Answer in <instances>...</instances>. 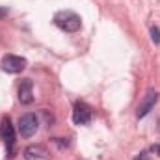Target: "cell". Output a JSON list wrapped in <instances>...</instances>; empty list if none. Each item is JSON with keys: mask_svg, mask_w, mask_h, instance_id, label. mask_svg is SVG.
I'll return each mask as SVG.
<instances>
[{"mask_svg": "<svg viewBox=\"0 0 160 160\" xmlns=\"http://www.w3.org/2000/svg\"><path fill=\"white\" fill-rule=\"evenodd\" d=\"M54 24L63 32H78L82 26V19L71 9H62L54 15Z\"/></svg>", "mask_w": 160, "mask_h": 160, "instance_id": "cell-1", "label": "cell"}, {"mask_svg": "<svg viewBox=\"0 0 160 160\" xmlns=\"http://www.w3.org/2000/svg\"><path fill=\"white\" fill-rule=\"evenodd\" d=\"M0 138H2V142H4V145H6V151H8V157L9 158H13L15 157V128H13V125H11V121L9 118H6V119H2L0 123Z\"/></svg>", "mask_w": 160, "mask_h": 160, "instance_id": "cell-2", "label": "cell"}, {"mask_svg": "<svg viewBox=\"0 0 160 160\" xmlns=\"http://www.w3.org/2000/svg\"><path fill=\"white\" fill-rule=\"evenodd\" d=\"M39 128V119L36 114H24L19 119V134L22 138H32Z\"/></svg>", "mask_w": 160, "mask_h": 160, "instance_id": "cell-3", "label": "cell"}, {"mask_svg": "<svg viewBox=\"0 0 160 160\" xmlns=\"http://www.w3.org/2000/svg\"><path fill=\"white\" fill-rule=\"evenodd\" d=\"M0 67H2V71H6V73H9V75H17V73H21V71L26 69V60L21 58V56L8 54V56L2 58Z\"/></svg>", "mask_w": 160, "mask_h": 160, "instance_id": "cell-4", "label": "cell"}, {"mask_svg": "<svg viewBox=\"0 0 160 160\" xmlns=\"http://www.w3.org/2000/svg\"><path fill=\"white\" fill-rule=\"evenodd\" d=\"M158 91H155V89H149L145 95H143V99L140 101V104H138V112H136V118L138 119H142V118H145L153 108H155V104L158 102Z\"/></svg>", "mask_w": 160, "mask_h": 160, "instance_id": "cell-5", "label": "cell"}, {"mask_svg": "<svg viewBox=\"0 0 160 160\" xmlns=\"http://www.w3.org/2000/svg\"><path fill=\"white\" fill-rule=\"evenodd\" d=\"M73 121L75 125H88L91 121V108L86 102H77L73 108Z\"/></svg>", "mask_w": 160, "mask_h": 160, "instance_id": "cell-6", "label": "cell"}, {"mask_svg": "<svg viewBox=\"0 0 160 160\" xmlns=\"http://www.w3.org/2000/svg\"><path fill=\"white\" fill-rule=\"evenodd\" d=\"M24 160H50V153L47 151L45 145L34 143L24 149Z\"/></svg>", "mask_w": 160, "mask_h": 160, "instance_id": "cell-7", "label": "cell"}, {"mask_svg": "<svg viewBox=\"0 0 160 160\" xmlns=\"http://www.w3.org/2000/svg\"><path fill=\"white\" fill-rule=\"evenodd\" d=\"M19 101L22 104H30L34 101V84L30 78L21 80V86H19Z\"/></svg>", "mask_w": 160, "mask_h": 160, "instance_id": "cell-8", "label": "cell"}, {"mask_svg": "<svg viewBox=\"0 0 160 160\" xmlns=\"http://www.w3.org/2000/svg\"><path fill=\"white\" fill-rule=\"evenodd\" d=\"M151 39H153V43L160 45V28L158 26H153L151 28Z\"/></svg>", "mask_w": 160, "mask_h": 160, "instance_id": "cell-9", "label": "cell"}, {"mask_svg": "<svg viewBox=\"0 0 160 160\" xmlns=\"http://www.w3.org/2000/svg\"><path fill=\"white\" fill-rule=\"evenodd\" d=\"M134 160H151V158H149V155H147V153H140Z\"/></svg>", "mask_w": 160, "mask_h": 160, "instance_id": "cell-10", "label": "cell"}, {"mask_svg": "<svg viewBox=\"0 0 160 160\" xmlns=\"http://www.w3.org/2000/svg\"><path fill=\"white\" fill-rule=\"evenodd\" d=\"M151 151H153L155 155H158V157H160V143H155V145L151 147Z\"/></svg>", "mask_w": 160, "mask_h": 160, "instance_id": "cell-11", "label": "cell"}, {"mask_svg": "<svg viewBox=\"0 0 160 160\" xmlns=\"http://www.w3.org/2000/svg\"><path fill=\"white\" fill-rule=\"evenodd\" d=\"M4 15H8V9H6V8L0 9V17H4Z\"/></svg>", "mask_w": 160, "mask_h": 160, "instance_id": "cell-12", "label": "cell"}]
</instances>
